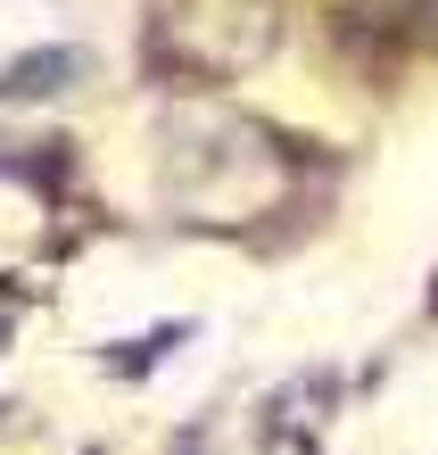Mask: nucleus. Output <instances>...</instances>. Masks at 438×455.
<instances>
[{
	"instance_id": "nucleus-1",
	"label": "nucleus",
	"mask_w": 438,
	"mask_h": 455,
	"mask_svg": "<svg viewBox=\"0 0 438 455\" xmlns=\"http://www.w3.org/2000/svg\"><path fill=\"white\" fill-rule=\"evenodd\" d=\"M84 75V50H34V59H9L0 67V100H50Z\"/></svg>"
}]
</instances>
